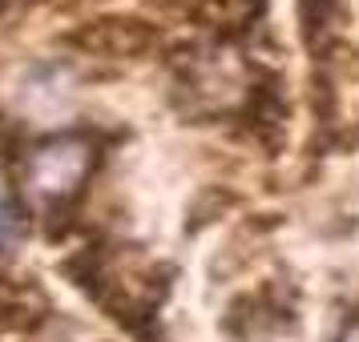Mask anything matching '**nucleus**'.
I'll use <instances>...</instances> for the list:
<instances>
[{
	"label": "nucleus",
	"mask_w": 359,
	"mask_h": 342,
	"mask_svg": "<svg viewBox=\"0 0 359 342\" xmlns=\"http://www.w3.org/2000/svg\"><path fill=\"white\" fill-rule=\"evenodd\" d=\"M311 105H315V117L331 125V117H335V89L327 77H315V93H311Z\"/></svg>",
	"instance_id": "423d86ee"
},
{
	"label": "nucleus",
	"mask_w": 359,
	"mask_h": 342,
	"mask_svg": "<svg viewBox=\"0 0 359 342\" xmlns=\"http://www.w3.org/2000/svg\"><path fill=\"white\" fill-rule=\"evenodd\" d=\"M331 13H335V0H299V20H303V41L311 49L319 45L331 29Z\"/></svg>",
	"instance_id": "39448f33"
},
{
	"label": "nucleus",
	"mask_w": 359,
	"mask_h": 342,
	"mask_svg": "<svg viewBox=\"0 0 359 342\" xmlns=\"http://www.w3.org/2000/svg\"><path fill=\"white\" fill-rule=\"evenodd\" d=\"M17 234H20V213L13 210V206H8L4 197H0V250L13 242Z\"/></svg>",
	"instance_id": "0eeeda50"
},
{
	"label": "nucleus",
	"mask_w": 359,
	"mask_h": 342,
	"mask_svg": "<svg viewBox=\"0 0 359 342\" xmlns=\"http://www.w3.org/2000/svg\"><path fill=\"white\" fill-rule=\"evenodd\" d=\"M287 97H283V81H278L275 73H262L259 81L250 85V93H246V125L255 129L262 145L275 149L283 141V133H287Z\"/></svg>",
	"instance_id": "7ed1b4c3"
},
{
	"label": "nucleus",
	"mask_w": 359,
	"mask_h": 342,
	"mask_svg": "<svg viewBox=\"0 0 359 342\" xmlns=\"http://www.w3.org/2000/svg\"><path fill=\"white\" fill-rule=\"evenodd\" d=\"M61 274H65L77 290L93 294V298H101V294L109 290V262H105V250H101V245L73 250V254L61 262Z\"/></svg>",
	"instance_id": "20e7f679"
},
{
	"label": "nucleus",
	"mask_w": 359,
	"mask_h": 342,
	"mask_svg": "<svg viewBox=\"0 0 359 342\" xmlns=\"http://www.w3.org/2000/svg\"><path fill=\"white\" fill-rule=\"evenodd\" d=\"M93 169H97V145L85 133H61V137L33 149L29 190L41 201H49V210H61V206H73L81 197Z\"/></svg>",
	"instance_id": "f257e3e1"
},
{
	"label": "nucleus",
	"mask_w": 359,
	"mask_h": 342,
	"mask_svg": "<svg viewBox=\"0 0 359 342\" xmlns=\"http://www.w3.org/2000/svg\"><path fill=\"white\" fill-rule=\"evenodd\" d=\"M0 330H4V322H0Z\"/></svg>",
	"instance_id": "1a4fd4ad"
},
{
	"label": "nucleus",
	"mask_w": 359,
	"mask_h": 342,
	"mask_svg": "<svg viewBox=\"0 0 359 342\" xmlns=\"http://www.w3.org/2000/svg\"><path fill=\"white\" fill-rule=\"evenodd\" d=\"M339 342H359V318H351V322L339 330Z\"/></svg>",
	"instance_id": "6e6552de"
},
{
	"label": "nucleus",
	"mask_w": 359,
	"mask_h": 342,
	"mask_svg": "<svg viewBox=\"0 0 359 342\" xmlns=\"http://www.w3.org/2000/svg\"><path fill=\"white\" fill-rule=\"evenodd\" d=\"M158 36L146 20H133V17H105L85 24L81 33H73V45H81L89 52H101V57H137L146 52Z\"/></svg>",
	"instance_id": "f03ea898"
}]
</instances>
